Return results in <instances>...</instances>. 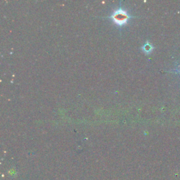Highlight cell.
Here are the masks:
<instances>
[{
    "instance_id": "6da1fadb",
    "label": "cell",
    "mask_w": 180,
    "mask_h": 180,
    "mask_svg": "<svg viewBox=\"0 0 180 180\" xmlns=\"http://www.w3.org/2000/svg\"><path fill=\"white\" fill-rule=\"evenodd\" d=\"M107 18L111 19L117 26L121 28L122 26H125L129 20L134 18V16H131L128 11L120 5L119 8L116 9Z\"/></svg>"
},
{
    "instance_id": "7a4b0ae2",
    "label": "cell",
    "mask_w": 180,
    "mask_h": 180,
    "mask_svg": "<svg viewBox=\"0 0 180 180\" xmlns=\"http://www.w3.org/2000/svg\"><path fill=\"white\" fill-rule=\"evenodd\" d=\"M141 49L142 51L144 52L146 54H151V51H153V49H154V47L150 42L147 41V42L141 46Z\"/></svg>"
}]
</instances>
